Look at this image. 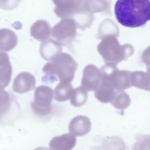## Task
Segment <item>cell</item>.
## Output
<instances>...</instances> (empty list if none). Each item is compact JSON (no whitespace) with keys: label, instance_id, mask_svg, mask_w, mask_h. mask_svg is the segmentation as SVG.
Returning <instances> with one entry per match:
<instances>
[{"label":"cell","instance_id":"cell-2","mask_svg":"<svg viewBox=\"0 0 150 150\" xmlns=\"http://www.w3.org/2000/svg\"><path fill=\"white\" fill-rule=\"evenodd\" d=\"M52 61L46 64L42 68L46 76L56 75L61 82L70 83L74 78L78 67L73 57L67 53L61 52Z\"/></svg>","mask_w":150,"mask_h":150},{"label":"cell","instance_id":"cell-8","mask_svg":"<svg viewBox=\"0 0 150 150\" xmlns=\"http://www.w3.org/2000/svg\"><path fill=\"white\" fill-rule=\"evenodd\" d=\"M62 50V45L58 41L49 38L42 41L40 52L42 57L47 61H52Z\"/></svg>","mask_w":150,"mask_h":150},{"label":"cell","instance_id":"cell-16","mask_svg":"<svg viewBox=\"0 0 150 150\" xmlns=\"http://www.w3.org/2000/svg\"><path fill=\"white\" fill-rule=\"evenodd\" d=\"M113 106L119 110H124L130 105L131 99L129 96L124 91H118L115 93L114 96L111 102Z\"/></svg>","mask_w":150,"mask_h":150},{"label":"cell","instance_id":"cell-12","mask_svg":"<svg viewBox=\"0 0 150 150\" xmlns=\"http://www.w3.org/2000/svg\"><path fill=\"white\" fill-rule=\"evenodd\" d=\"M18 38L16 33L7 28L0 29V50L9 51L13 49L18 42Z\"/></svg>","mask_w":150,"mask_h":150},{"label":"cell","instance_id":"cell-10","mask_svg":"<svg viewBox=\"0 0 150 150\" xmlns=\"http://www.w3.org/2000/svg\"><path fill=\"white\" fill-rule=\"evenodd\" d=\"M12 67L8 54L0 51V88H4L11 79Z\"/></svg>","mask_w":150,"mask_h":150},{"label":"cell","instance_id":"cell-18","mask_svg":"<svg viewBox=\"0 0 150 150\" xmlns=\"http://www.w3.org/2000/svg\"><path fill=\"white\" fill-rule=\"evenodd\" d=\"M22 0H0V8L10 10L17 7Z\"/></svg>","mask_w":150,"mask_h":150},{"label":"cell","instance_id":"cell-15","mask_svg":"<svg viewBox=\"0 0 150 150\" xmlns=\"http://www.w3.org/2000/svg\"><path fill=\"white\" fill-rule=\"evenodd\" d=\"M87 90L82 86L73 90L70 97V102L76 107H81L85 104L88 99Z\"/></svg>","mask_w":150,"mask_h":150},{"label":"cell","instance_id":"cell-3","mask_svg":"<svg viewBox=\"0 0 150 150\" xmlns=\"http://www.w3.org/2000/svg\"><path fill=\"white\" fill-rule=\"evenodd\" d=\"M53 94V90L48 86L41 85L36 88L34 100L31 104V107L33 112L39 117H47L50 115Z\"/></svg>","mask_w":150,"mask_h":150},{"label":"cell","instance_id":"cell-6","mask_svg":"<svg viewBox=\"0 0 150 150\" xmlns=\"http://www.w3.org/2000/svg\"><path fill=\"white\" fill-rule=\"evenodd\" d=\"M35 83V79L33 75L28 72H22L15 78L13 89L14 91L19 93H25L33 90Z\"/></svg>","mask_w":150,"mask_h":150},{"label":"cell","instance_id":"cell-5","mask_svg":"<svg viewBox=\"0 0 150 150\" xmlns=\"http://www.w3.org/2000/svg\"><path fill=\"white\" fill-rule=\"evenodd\" d=\"M55 6L54 11L61 18H70L76 21L85 16L84 0H52Z\"/></svg>","mask_w":150,"mask_h":150},{"label":"cell","instance_id":"cell-4","mask_svg":"<svg viewBox=\"0 0 150 150\" xmlns=\"http://www.w3.org/2000/svg\"><path fill=\"white\" fill-rule=\"evenodd\" d=\"M77 28L73 19L63 18L52 28V35L62 45L69 47L76 39Z\"/></svg>","mask_w":150,"mask_h":150},{"label":"cell","instance_id":"cell-7","mask_svg":"<svg viewBox=\"0 0 150 150\" xmlns=\"http://www.w3.org/2000/svg\"><path fill=\"white\" fill-rule=\"evenodd\" d=\"M69 130L76 136H83L88 134L91 129V123L86 116L79 115L73 118L69 125Z\"/></svg>","mask_w":150,"mask_h":150},{"label":"cell","instance_id":"cell-9","mask_svg":"<svg viewBox=\"0 0 150 150\" xmlns=\"http://www.w3.org/2000/svg\"><path fill=\"white\" fill-rule=\"evenodd\" d=\"M76 142V137L68 133L53 137L49 142V146L53 150H70L75 146Z\"/></svg>","mask_w":150,"mask_h":150},{"label":"cell","instance_id":"cell-1","mask_svg":"<svg viewBox=\"0 0 150 150\" xmlns=\"http://www.w3.org/2000/svg\"><path fill=\"white\" fill-rule=\"evenodd\" d=\"M149 0H117L114 7L116 19L122 25L143 26L150 19Z\"/></svg>","mask_w":150,"mask_h":150},{"label":"cell","instance_id":"cell-11","mask_svg":"<svg viewBox=\"0 0 150 150\" xmlns=\"http://www.w3.org/2000/svg\"><path fill=\"white\" fill-rule=\"evenodd\" d=\"M30 32L35 39L42 41L50 38L52 33L51 28L47 21L39 20L31 25Z\"/></svg>","mask_w":150,"mask_h":150},{"label":"cell","instance_id":"cell-17","mask_svg":"<svg viewBox=\"0 0 150 150\" xmlns=\"http://www.w3.org/2000/svg\"><path fill=\"white\" fill-rule=\"evenodd\" d=\"M10 104L9 93L5 90L0 88V116L8 110Z\"/></svg>","mask_w":150,"mask_h":150},{"label":"cell","instance_id":"cell-13","mask_svg":"<svg viewBox=\"0 0 150 150\" xmlns=\"http://www.w3.org/2000/svg\"><path fill=\"white\" fill-rule=\"evenodd\" d=\"M73 90V86L70 83H59L54 90V100L59 102L68 100L70 98Z\"/></svg>","mask_w":150,"mask_h":150},{"label":"cell","instance_id":"cell-14","mask_svg":"<svg viewBox=\"0 0 150 150\" xmlns=\"http://www.w3.org/2000/svg\"><path fill=\"white\" fill-rule=\"evenodd\" d=\"M115 93L114 89L111 85L103 84L95 91L94 96L100 102L107 103L112 101Z\"/></svg>","mask_w":150,"mask_h":150}]
</instances>
